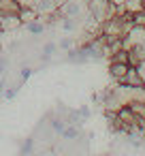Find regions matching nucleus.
I'll list each match as a JSON object with an SVG mask.
<instances>
[{
	"label": "nucleus",
	"instance_id": "obj_1",
	"mask_svg": "<svg viewBox=\"0 0 145 156\" xmlns=\"http://www.w3.org/2000/svg\"><path fill=\"white\" fill-rule=\"evenodd\" d=\"M88 13H90L92 20L105 24L109 17L115 15V5L111 0H90L88 2Z\"/></svg>",
	"mask_w": 145,
	"mask_h": 156
},
{
	"label": "nucleus",
	"instance_id": "obj_2",
	"mask_svg": "<svg viewBox=\"0 0 145 156\" xmlns=\"http://www.w3.org/2000/svg\"><path fill=\"white\" fill-rule=\"evenodd\" d=\"M22 24L19 20V13H9V15H0V28H2V32H13L17 30Z\"/></svg>",
	"mask_w": 145,
	"mask_h": 156
},
{
	"label": "nucleus",
	"instance_id": "obj_3",
	"mask_svg": "<svg viewBox=\"0 0 145 156\" xmlns=\"http://www.w3.org/2000/svg\"><path fill=\"white\" fill-rule=\"evenodd\" d=\"M58 11H60L62 17H75V20H79V15H81V2H79V0H68V2L64 7H60Z\"/></svg>",
	"mask_w": 145,
	"mask_h": 156
},
{
	"label": "nucleus",
	"instance_id": "obj_4",
	"mask_svg": "<svg viewBox=\"0 0 145 156\" xmlns=\"http://www.w3.org/2000/svg\"><path fill=\"white\" fill-rule=\"evenodd\" d=\"M128 69H130L128 62H111L109 64V75L115 79V83H119L124 79V75L128 73Z\"/></svg>",
	"mask_w": 145,
	"mask_h": 156
},
{
	"label": "nucleus",
	"instance_id": "obj_5",
	"mask_svg": "<svg viewBox=\"0 0 145 156\" xmlns=\"http://www.w3.org/2000/svg\"><path fill=\"white\" fill-rule=\"evenodd\" d=\"M119 83L130 86V88H143V79H141V75H139L136 66H130V69H128V73L124 75V79H122Z\"/></svg>",
	"mask_w": 145,
	"mask_h": 156
},
{
	"label": "nucleus",
	"instance_id": "obj_6",
	"mask_svg": "<svg viewBox=\"0 0 145 156\" xmlns=\"http://www.w3.org/2000/svg\"><path fill=\"white\" fill-rule=\"evenodd\" d=\"M17 0H0V15H9V13H19Z\"/></svg>",
	"mask_w": 145,
	"mask_h": 156
},
{
	"label": "nucleus",
	"instance_id": "obj_7",
	"mask_svg": "<svg viewBox=\"0 0 145 156\" xmlns=\"http://www.w3.org/2000/svg\"><path fill=\"white\" fill-rule=\"evenodd\" d=\"M19 20H22V24L26 26V24H30V22L39 20V13H36L32 7H26V9H19Z\"/></svg>",
	"mask_w": 145,
	"mask_h": 156
},
{
	"label": "nucleus",
	"instance_id": "obj_8",
	"mask_svg": "<svg viewBox=\"0 0 145 156\" xmlns=\"http://www.w3.org/2000/svg\"><path fill=\"white\" fill-rule=\"evenodd\" d=\"M26 28H28V32H30V34H43V32H45V28H47V24L39 17V20H34V22L26 24Z\"/></svg>",
	"mask_w": 145,
	"mask_h": 156
},
{
	"label": "nucleus",
	"instance_id": "obj_9",
	"mask_svg": "<svg viewBox=\"0 0 145 156\" xmlns=\"http://www.w3.org/2000/svg\"><path fill=\"white\" fill-rule=\"evenodd\" d=\"M56 49H58V45H56V43H47V45L43 47V54H45V58H47V56H51Z\"/></svg>",
	"mask_w": 145,
	"mask_h": 156
},
{
	"label": "nucleus",
	"instance_id": "obj_10",
	"mask_svg": "<svg viewBox=\"0 0 145 156\" xmlns=\"http://www.w3.org/2000/svg\"><path fill=\"white\" fill-rule=\"evenodd\" d=\"M136 71H139V75H141V79H143V86H145V60H141V62L136 64Z\"/></svg>",
	"mask_w": 145,
	"mask_h": 156
},
{
	"label": "nucleus",
	"instance_id": "obj_11",
	"mask_svg": "<svg viewBox=\"0 0 145 156\" xmlns=\"http://www.w3.org/2000/svg\"><path fill=\"white\" fill-rule=\"evenodd\" d=\"M17 5H19L22 9H26V7H32V9H34V5H36V0H17Z\"/></svg>",
	"mask_w": 145,
	"mask_h": 156
},
{
	"label": "nucleus",
	"instance_id": "obj_12",
	"mask_svg": "<svg viewBox=\"0 0 145 156\" xmlns=\"http://www.w3.org/2000/svg\"><path fill=\"white\" fill-rule=\"evenodd\" d=\"M71 45H73V41H71V39H62V41H60V47H62V49H66V51H71Z\"/></svg>",
	"mask_w": 145,
	"mask_h": 156
},
{
	"label": "nucleus",
	"instance_id": "obj_13",
	"mask_svg": "<svg viewBox=\"0 0 145 156\" xmlns=\"http://www.w3.org/2000/svg\"><path fill=\"white\" fill-rule=\"evenodd\" d=\"M5 69H7V60H0V73H5Z\"/></svg>",
	"mask_w": 145,
	"mask_h": 156
},
{
	"label": "nucleus",
	"instance_id": "obj_14",
	"mask_svg": "<svg viewBox=\"0 0 145 156\" xmlns=\"http://www.w3.org/2000/svg\"><path fill=\"white\" fill-rule=\"evenodd\" d=\"M111 2H113V5H124L126 0H111Z\"/></svg>",
	"mask_w": 145,
	"mask_h": 156
},
{
	"label": "nucleus",
	"instance_id": "obj_15",
	"mask_svg": "<svg viewBox=\"0 0 145 156\" xmlns=\"http://www.w3.org/2000/svg\"><path fill=\"white\" fill-rule=\"evenodd\" d=\"M2 34H5V32H2V28H0V37H2Z\"/></svg>",
	"mask_w": 145,
	"mask_h": 156
},
{
	"label": "nucleus",
	"instance_id": "obj_16",
	"mask_svg": "<svg viewBox=\"0 0 145 156\" xmlns=\"http://www.w3.org/2000/svg\"><path fill=\"white\" fill-rule=\"evenodd\" d=\"M143 5H145V0H143Z\"/></svg>",
	"mask_w": 145,
	"mask_h": 156
}]
</instances>
